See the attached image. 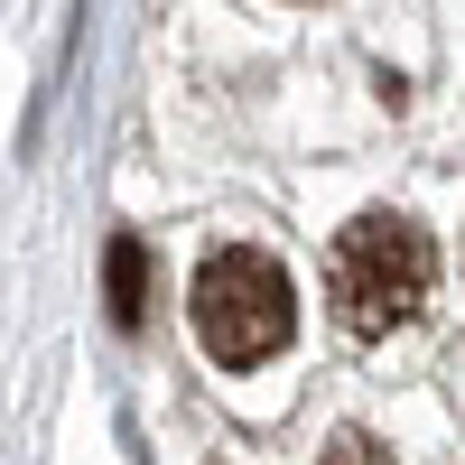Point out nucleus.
I'll return each instance as SVG.
<instances>
[{
    "label": "nucleus",
    "instance_id": "f03ea898",
    "mask_svg": "<svg viewBox=\"0 0 465 465\" xmlns=\"http://www.w3.org/2000/svg\"><path fill=\"white\" fill-rule=\"evenodd\" d=\"M186 317H196V344H205L214 363L252 372V363H270V354L289 344L298 298H289V270L270 261V252L223 242V252H205L196 289H186Z\"/></svg>",
    "mask_w": 465,
    "mask_h": 465
},
{
    "label": "nucleus",
    "instance_id": "f257e3e1",
    "mask_svg": "<svg viewBox=\"0 0 465 465\" xmlns=\"http://www.w3.org/2000/svg\"><path fill=\"white\" fill-rule=\"evenodd\" d=\"M438 280V252L410 214H354L326 252V307L344 335H391L419 317V298Z\"/></svg>",
    "mask_w": 465,
    "mask_h": 465
},
{
    "label": "nucleus",
    "instance_id": "7ed1b4c3",
    "mask_svg": "<svg viewBox=\"0 0 465 465\" xmlns=\"http://www.w3.org/2000/svg\"><path fill=\"white\" fill-rule=\"evenodd\" d=\"M103 280H112V326H140L149 317V252H140V232H112Z\"/></svg>",
    "mask_w": 465,
    "mask_h": 465
},
{
    "label": "nucleus",
    "instance_id": "20e7f679",
    "mask_svg": "<svg viewBox=\"0 0 465 465\" xmlns=\"http://www.w3.org/2000/svg\"><path fill=\"white\" fill-rule=\"evenodd\" d=\"M326 465H391V456H381V447H372L363 429H344V438L326 447Z\"/></svg>",
    "mask_w": 465,
    "mask_h": 465
}]
</instances>
